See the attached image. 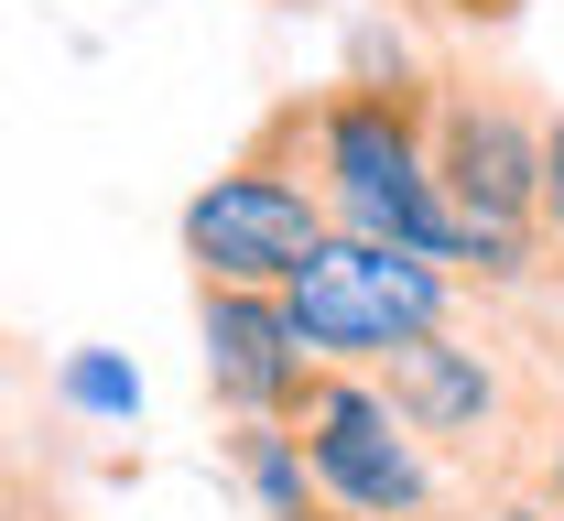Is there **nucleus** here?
<instances>
[{
    "label": "nucleus",
    "mask_w": 564,
    "mask_h": 521,
    "mask_svg": "<svg viewBox=\"0 0 564 521\" xmlns=\"http://www.w3.org/2000/svg\"><path fill=\"white\" fill-rule=\"evenodd\" d=\"M326 196H315V120L304 98H272L250 120V142L228 152L185 196V261L196 283H239V294H293V272L326 250Z\"/></svg>",
    "instance_id": "nucleus-1"
},
{
    "label": "nucleus",
    "mask_w": 564,
    "mask_h": 521,
    "mask_svg": "<svg viewBox=\"0 0 564 521\" xmlns=\"http://www.w3.org/2000/svg\"><path fill=\"white\" fill-rule=\"evenodd\" d=\"M293 326L326 370H380L391 348H413L434 326L467 315V283L445 261H423L402 239H358V228H326V250L293 272Z\"/></svg>",
    "instance_id": "nucleus-2"
},
{
    "label": "nucleus",
    "mask_w": 564,
    "mask_h": 521,
    "mask_svg": "<svg viewBox=\"0 0 564 521\" xmlns=\"http://www.w3.org/2000/svg\"><path fill=\"white\" fill-rule=\"evenodd\" d=\"M543 163H554V109H532L510 76L434 66V185L456 218L543 239Z\"/></svg>",
    "instance_id": "nucleus-3"
},
{
    "label": "nucleus",
    "mask_w": 564,
    "mask_h": 521,
    "mask_svg": "<svg viewBox=\"0 0 564 521\" xmlns=\"http://www.w3.org/2000/svg\"><path fill=\"white\" fill-rule=\"evenodd\" d=\"M293 435H304L315 478H326V500H337L348 521H423V511H456L445 456L402 424V402L380 391V370H315L304 413H293Z\"/></svg>",
    "instance_id": "nucleus-4"
},
{
    "label": "nucleus",
    "mask_w": 564,
    "mask_h": 521,
    "mask_svg": "<svg viewBox=\"0 0 564 521\" xmlns=\"http://www.w3.org/2000/svg\"><path fill=\"white\" fill-rule=\"evenodd\" d=\"M196 337H207V402L228 424H293L315 391V348L282 294H239V283H196Z\"/></svg>",
    "instance_id": "nucleus-5"
},
{
    "label": "nucleus",
    "mask_w": 564,
    "mask_h": 521,
    "mask_svg": "<svg viewBox=\"0 0 564 521\" xmlns=\"http://www.w3.org/2000/svg\"><path fill=\"white\" fill-rule=\"evenodd\" d=\"M228 467H239V489H250L261 521H348L326 500V478H315V456H304L293 424H228Z\"/></svg>",
    "instance_id": "nucleus-6"
},
{
    "label": "nucleus",
    "mask_w": 564,
    "mask_h": 521,
    "mask_svg": "<svg viewBox=\"0 0 564 521\" xmlns=\"http://www.w3.org/2000/svg\"><path fill=\"white\" fill-rule=\"evenodd\" d=\"M66 402L98 413V424H131V413H141V370H120L109 348H76V359H66Z\"/></svg>",
    "instance_id": "nucleus-7"
},
{
    "label": "nucleus",
    "mask_w": 564,
    "mask_h": 521,
    "mask_svg": "<svg viewBox=\"0 0 564 521\" xmlns=\"http://www.w3.org/2000/svg\"><path fill=\"white\" fill-rule=\"evenodd\" d=\"M391 11H423V22H445V33H499V22H521V0H391Z\"/></svg>",
    "instance_id": "nucleus-8"
},
{
    "label": "nucleus",
    "mask_w": 564,
    "mask_h": 521,
    "mask_svg": "<svg viewBox=\"0 0 564 521\" xmlns=\"http://www.w3.org/2000/svg\"><path fill=\"white\" fill-rule=\"evenodd\" d=\"M423 521H467V511H423Z\"/></svg>",
    "instance_id": "nucleus-9"
},
{
    "label": "nucleus",
    "mask_w": 564,
    "mask_h": 521,
    "mask_svg": "<svg viewBox=\"0 0 564 521\" xmlns=\"http://www.w3.org/2000/svg\"><path fill=\"white\" fill-rule=\"evenodd\" d=\"M554 521H564V511H554Z\"/></svg>",
    "instance_id": "nucleus-10"
}]
</instances>
